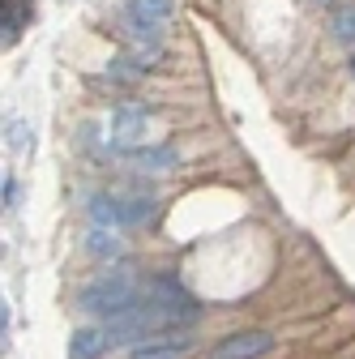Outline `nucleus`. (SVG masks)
<instances>
[{
	"label": "nucleus",
	"instance_id": "2",
	"mask_svg": "<svg viewBox=\"0 0 355 359\" xmlns=\"http://www.w3.org/2000/svg\"><path fill=\"white\" fill-rule=\"evenodd\" d=\"M146 133H150V107H116L107 120V146L120 154H133L146 146Z\"/></svg>",
	"mask_w": 355,
	"mask_h": 359
},
{
	"label": "nucleus",
	"instance_id": "3",
	"mask_svg": "<svg viewBox=\"0 0 355 359\" xmlns=\"http://www.w3.org/2000/svg\"><path fill=\"white\" fill-rule=\"evenodd\" d=\"M270 346H274V338L265 330H240V334H227L223 342H214L210 359H261Z\"/></svg>",
	"mask_w": 355,
	"mask_h": 359
},
{
	"label": "nucleus",
	"instance_id": "5",
	"mask_svg": "<svg viewBox=\"0 0 355 359\" xmlns=\"http://www.w3.org/2000/svg\"><path fill=\"white\" fill-rule=\"evenodd\" d=\"M189 346H193V338H146L133 351V359H180Z\"/></svg>",
	"mask_w": 355,
	"mask_h": 359
},
{
	"label": "nucleus",
	"instance_id": "8",
	"mask_svg": "<svg viewBox=\"0 0 355 359\" xmlns=\"http://www.w3.org/2000/svg\"><path fill=\"white\" fill-rule=\"evenodd\" d=\"M107 346V334L103 330H77L73 342H69V359H99Z\"/></svg>",
	"mask_w": 355,
	"mask_h": 359
},
{
	"label": "nucleus",
	"instance_id": "4",
	"mask_svg": "<svg viewBox=\"0 0 355 359\" xmlns=\"http://www.w3.org/2000/svg\"><path fill=\"white\" fill-rule=\"evenodd\" d=\"M124 158L138 171H171V167H180V150L175 146H142V150H133Z\"/></svg>",
	"mask_w": 355,
	"mask_h": 359
},
{
	"label": "nucleus",
	"instance_id": "6",
	"mask_svg": "<svg viewBox=\"0 0 355 359\" xmlns=\"http://www.w3.org/2000/svg\"><path fill=\"white\" fill-rule=\"evenodd\" d=\"M120 201H124V227H142V222H150L154 210H159V197L146 193V189L128 193V197H120Z\"/></svg>",
	"mask_w": 355,
	"mask_h": 359
},
{
	"label": "nucleus",
	"instance_id": "7",
	"mask_svg": "<svg viewBox=\"0 0 355 359\" xmlns=\"http://www.w3.org/2000/svg\"><path fill=\"white\" fill-rule=\"evenodd\" d=\"M91 218L95 227H124V201L112 193H95L91 197Z\"/></svg>",
	"mask_w": 355,
	"mask_h": 359
},
{
	"label": "nucleus",
	"instance_id": "10",
	"mask_svg": "<svg viewBox=\"0 0 355 359\" xmlns=\"http://www.w3.org/2000/svg\"><path fill=\"white\" fill-rule=\"evenodd\" d=\"M86 248H91L95 257H116V252H120V240H116L107 227H95L91 236H86Z\"/></svg>",
	"mask_w": 355,
	"mask_h": 359
},
{
	"label": "nucleus",
	"instance_id": "11",
	"mask_svg": "<svg viewBox=\"0 0 355 359\" xmlns=\"http://www.w3.org/2000/svg\"><path fill=\"white\" fill-rule=\"evenodd\" d=\"M351 73H355V56H351Z\"/></svg>",
	"mask_w": 355,
	"mask_h": 359
},
{
	"label": "nucleus",
	"instance_id": "1",
	"mask_svg": "<svg viewBox=\"0 0 355 359\" xmlns=\"http://www.w3.org/2000/svg\"><path fill=\"white\" fill-rule=\"evenodd\" d=\"M77 304L86 312H103V317L112 321V317H120V312H128L133 304H138V287H133V278H124V274H103L99 283L81 287Z\"/></svg>",
	"mask_w": 355,
	"mask_h": 359
},
{
	"label": "nucleus",
	"instance_id": "9",
	"mask_svg": "<svg viewBox=\"0 0 355 359\" xmlns=\"http://www.w3.org/2000/svg\"><path fill=\"white\" fill-rule=\"evenodd\" d=\"M330 30H334L338 43L355 48V0H342V5H334V13H330Z\"/></svg>",
	"mask_w": 355,
	"mask_h": 359
}]
</instances>
